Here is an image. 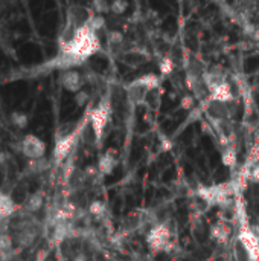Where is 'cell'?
<instances>
[{
    "label": "cell",
    "mask_w": 259,
    "mask_h": 261,
    "mask_svg": "<svg viewBox=\"0 0 259 261\" xmlns=\"http://www.w3.org/2000/svg\"><path fill=\"white\" fill-rule=\"evenodd\" d=\"M20 150H21L23 156L27 158L29 161H38V159H43L44 158L46 150H47V145L38 136H35V135H26L21 139Z\"/></svg>",
    "instance_id": "7"
},
{
    "label": "cell",
    "mask_w": 259,
    "mask_h": 261,
    "mask_svg": "<svg viewBox=\"0 0 259 261\" xmlns=\"http://www.w3.org/2000/svg\"><path fill=\"white\" fill-rule=\"evenodd\" d=\"M82 132H84V125L81 124V125H78L73 132H70L69 135L63 136V138H60V139L56 141L55 148H53V158H55L56 162L64 161V159L70 154V151H72L73 147L76 145V142H78V139H79V135H81Z\"/></svg>",
    "instance_id": "6"
},
{
    "label": "cell",
    "mask_w": 259,
    "mask_h": 261,
    "mask_svg": "<svg viewBox=\"0 0 259 261\" xmlns=\"http://www.w3.org/2000/svg\"><path fill=\"white\" fill-rule=\"evenodd\" d=\"M89 213L93 216V217H102L105 213H107V205L101 200H93L90 205H89Z\"/></svg>",
    "instance_id": "19"
},
{
    "label": "cell",
    "mask_w": 259,
    "mask_h": 261,
    "mask_svg": "<svg viewBox=\"0 0 259 261\" xmlns=\"http://www.w3.org/2000/svg\"><path fill=\"white\" fill-rule=\"evenodd\" d=\"M9 119H11V124L14 127H17V128H20V130L26 128L27 122H29V118H27V115L24 112H12Z\"/></svg>",
    "instance_id": "16"
},
{
    "label": "cell",
    "mask_w": 259,
    "mask_h": 261,
    "mask_svg": "<svg viewBox=\"0 0 259 261\" xmlns=\"http://www.w3.org/2000/svg\"><path fill=\"white\" fill-rule=\"evenodd\" d=\"M221 161H223V165L227 167V168H234L235 164H237V151L232 145H226L223 148V153H221Z\"/></svg>",
    "instance_id": "15"
},
{
    "label": "cell",
    "mask_w": 259,
    "mask_h": 261,
    "mask_svg": "<svg viewBox=\"0 0 259 261\" xmlns=\"http://www.w3.org/2000/svg\"><path fill=\"white\" fill-rule=\"evenodd\" d=\"M60 84L63 86L64 90L72 92V93H78L79 90H82L84 86V78L78 70L69 69V70H63L60 75Z\"/></svg>",
    "instance_id": "8"
},
{
    "label": "cell",
    "mask_w": 259,
    "mask_h": 261,
    "mask_svg": "<svg viewBox=\"0 0 259 261\" xmlns=\"http://www.w3.org/2000/svg\"><path fill=\"white\" fill-rule=\"evenodd\" d=\"M127 9H128V2H125V0H114L110 3V11L113 14L119 15V14H124Z\"/></svg>",
    "instance_id": "22"
},
{
    "label": "cell",
    "mask_w": 259,
    "mask_h": 261,
    "mask_svg": "<svg viewBox=\"0 0 259 261\" xmlns=\"http://www.w3.org/2000/svg\"><path fill=\"white\" fill-rule=\"evenodd\" d=\"M110 113H111V102L108 95H105L96 107H93L89 113V124L93 132V138L96 142H99L104 136V132L108 125L110 121Z\"/></svg>",
    "instance_id": "3"
},
{
    "label": "cell",
    "mask_w": 259,
    "mask_h": 261,
    "mask_svg": "<svg viewBox=\"0 0 259 261\" xmlns=\"http://www.w3.org/2000/svg\"><path fill=\"white\" fill-rule=\"evenodd\" d=\"M47 168V164L44 159H38V161H29L27 165V171L29 173H41Z\"/></svg>",
    "instance_id": "21"
},
{
    "label": "cell",
    "mask_w": 259,
    "mask_h": 261,
    "mask_svg": "<svg viewBox=\"0 0 259 261\" xmlns=\"http://www.w3.org/2000/svg\"><path fill=\"white\" fill-rule=\"evenodd\" d=\"M194 96H191V95H186V96H183L182 98V107L185 109V110H189L192 106H194Z\"/></svg>",
    "instance_id": "26"
},
{
    "label": "cell",
    "mask_w": 259,
    "mask_h": 261,
    "mask_svg": "<svg viewBox=\"0 0 259 261\" xmlns=\"http://www.w3.org/2000/svg\"><path fill=\"white\" fill-rule=\"evenodd\" d=\"M89 99H90V93L84 89L79 90L78 93H75V96H73V101L78 107H84L89 102Z\"/></svg>",
    "instance_id": "23"
},
{
    "label": "cell",
    "mask_w": 259,
    "mask_h": 261,
    "mask_svg": "<svg viewBox=\"0 0 259 261\" xmlns=\"http://www.w3.org/2000/svg\"><path fill=\"white\" fill-rule=\"evenodd\" d=\"M12 246H14V243H12V239H11V236L0 232V255L11 254V251H12Z\"/></svg>",
    "instance_id": "20"
},
{
    "label": "cell",
    "mask_w": 259,
    "mask_h": 261,
    "mask_svg": "<svg viewBox=\"0 0 259 261\" xmlns=\"http://www.w3.org/2000/svg\"><path fill=\"white\" fill-rule=\"evenodd\" d=\"M231 104V102H229ZM227 102H221V101H217V99H211L208 98V106H206V110H208V115L217 121V122H227L229 118H231V106Z\"/></svg>",
    "instance_id": "9"
},
{
    "label": "cell",
    "mask_w": 259,
    "mask_h": 261,
    "mask_svg": "<svg viewBox=\"0 0 259 261\" xmlns=\"http://www.w3.org/2000/svg\"><path fill=\"white\" fill-rule=\"evenodd\" d=\"M237 240L246 248V251L250 254L253 261H259V236L258 232L246 223V220L241 222Z\"/></svg>",
    "instance_id": "5"
},
{
    "label": "cell",
    "mask_w": 259,
    "mask_h": 261,
    "mask_svg": "<svg viewBox=\"0 0 259 261\" xmlns=\"http://www.w3.org/2000/svg\"><path fill=\"white\" fill-rule=\"evenodd\" d=\"M159 76L156 73H147L136 80H133L127 86V96L128 101L134 106H139L147 101L148 95L159 87Z\"/></svg>",
    "instance_id": "2"
},
{
    "label": "cell",
    "mask_w": 259,
    "mask_h": 261,
    "mask_svg": "<svg viewBox=\"0 0 259 261\" xmlns=\"http://www.w3.org/2000/svg\"><path fill=\"white\" fill-rule=\"evenodd\" d=\"M43 203H44V196H43V193H41V191H37V193L31 194V196L26 199V202H24L23 208H24V211H26V213L32 214V213L40 211V210L43 208Z\"/></svg>",
    "instance_id": "14"
},
{
    "label": "cell",
    "mask_w": 259,
    "mask_h": 261,
    "mask_svg": "<svg viewBox=\"0 0 259 261\" xmlns=\"http://www.w3.org/2000/svg\"><path fill=\"white\" fill-rule=\"evenodd\" d=\"M250 179H252L253 182L259 184V162H256V164L252 167V170H250Z\"/></svg>",
    "instance_id": "27"
},
{
    "label": "cell",
    "mask_w": 259,
    "mask_h": 261,
    "mask_svg": "<svg viewBox=\"0 0 259 261\" xmlns=\"http://www.w3.org/2000/svg\"><path fill=\"white\" fill-rule=\"evenodd\" d=\"M234 258L235 261H253L250 254L246 251V248L238 240H235V243H234Z\"/></svg>",
    "instance_id": "17"
},
{
    "label": "cell",
    "mask_w": 259,
    "mask_h": 261,
    "mask_svg": "<svg viewBox=\"0 0 259 261\" xmlns=\"http://www.w3.org/2000/svg\"><path fill=\"white\" fill-rule=\"evenodd\" d=\"M101 43L96 35V32L85 23H82L73 34V37L63 43L61 46V55H60V64L69 70L70 66L81 64L84 60L92 57L95 52H98Z\"/></svg>",
    "instance_id": "1"
},
{
    "label": "cell",
    "mask_w": 259,
    "mask_h": 261,
    "mask_svg": "<svg viewBox=\"0 0 259 261\" xmlns=\"http://www.w3.org/2000/svg\"><path fill=\"white\" fill-rule=\"evenodd\" d=\"M116 165H118V159L114 158V154L111 151H105L98 161V171L102 176H108L114 171Z\"/></svg>",
    "instance_id": "13"
},
{
    "label": "cell",
    "mask_w": 259,
    "mask_h": 261,
    "mask_svg": "<svg viewBox=\"0 0 259 261\" xmlns=\"http://www.w3.org/2000/svg\"><path fill=\"white\" fill-rule=\"evenodd\" d=\"M87 24H89L95 32H98V31H101V29L105 26V18H104L102 15H98V14H90V15L87 17Z\"/></svg>",
    "instance_id": "18"
},
{
    "label": "cell",
    "mask_w": 259,
    "mask_h": 261,
    "mask_svg": "<svg viewBox=\"0 0 259 261\" xmlns=\"http://www.w3.org/2000/svg\"><path fill=\"white\" fill-rule=\"evenodd\" d=\"M159 69H160V72H162L163 75H168V73H171L172 69H174V61H172L171 58H163V60L160 61V64H159Z\"/></svg>",
    "instance_id": "25"
},
{
    "label": "cell",
    "mask_w": 259,
    "mask_h": 261,
    "mask_svg": "<svg viewBox=\"0 0 259 261\" xmlns=\"http://www.w3.org/2000/svg\"><path fill=\"white\" fill-rule=\"evenodd\" d=\"M147 245L150 251L153 252H163L168 251L171 245V229L166 223H157L154 225L148 236H147Z\"/></svg>",
    "instance_id": "4"
},
{
    "label": "cell",
    "mask_w": 259,
    "mask_h": 261,
    "mask_svg": "<svg viewBox=\"0 0 259 261\" xmlns=\"http://www.w3.org/2000/svg\"><path fill=\"white\" fill-rule=\"evenodd\" d=\"M92 8H93V12L98 14V15H102L104 12H108L110 11V3L104 2V0H96L92 3Z\"/></svg>",
    "instance_id": "24"
},
{
    "label": "cell",
    "mask_w": 259,
    "mask_h": 261,
    "mask_svg": "<svg viewBox=\"0 0 259 261\" xmlns=\"http://www.w3.org/2000/svg\"><path fill=\"white\" fill-rule=\"evenodd\" d=\"M209 236L214 242H217L218 245H226L231 240L232 236V229L227 223L224 222H217L215 225L211 226Z\"/></svg>",
    "instance_id": "11"
},
{
    "label": "cell",
    "mask_w": 259,
    "mask_h": 261,
    "mask_svg": "<svg viewBox=\"0 0 259 261\" xmlns=\"http://www.w3.org/2000/svg\"><path fill=\"white\" fill-rule=\"evenodd\" d=\"M0 232H2V231H0Z\"/></svg>",
    "instance_id": "29"
},
{
    "label": "cell",
    "mask_w": 259,
    "mask_h": 261,
    "mask_svg": "<svg viewBox=\"0 0 259 261\" xmlns=\"http://www.w3.org/2000/svg\"><path fill=\"white\" fill-rule=\"evenodd\" d=\"M122 61L130 67H140L150 61V55L143 49H130L122 54Z\"/></svg>",
    "instance_id": "10"
},
{
    "label": "cell",
    "mask_w": 259,
    "mask_h": 261,
    "mask_svg": "<svg viewBox=\"0 0 259 261\" xmlns=\"http://www.w3.org/2000/svg\"><path fill=\"white\" fill-rule=\"evenodd\" d=\"M17 210H18V206L14 202V199L11 197V194L0 191V220L9 219L11 216H14L17 213Z\"/></svg>",
    "instance_id": "12"
},
{
    "label": "cell",
    "mask_w": 259,
    "mask_h": 261,
    "mask_svg": "<svg viewBox=\"0 0 259 261\" xmlns=\"http://www.w3.org/2000/svg\"><path fill=\"white\" fill-rule=\"evenodd\" d=\"M11 162V154L6 151H0V167H5Z\"/></svg>",
    "instance_id": "28"
}]
</instances>
